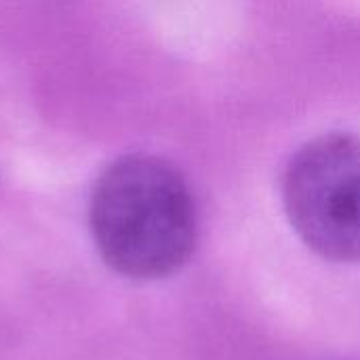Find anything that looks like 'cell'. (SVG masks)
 I'll return each mask as SVG.
<instances>
[{
  "instance_id": "obj_1",
  "label": "cell",
  "mask_w": 360,
  "mask_h": 360,
  "mask_svg": "<svg viewBox=\"0 0 360 360\" xmlns=\"http://www.w3.org/2000/svg\"><path fill=\"white\" fill-rule=\"evenodd\" d=\"M89 224L103 262L127 278L154 281L190 259L198 219L186 177L154 154H127L97 179Z\"/></svg>"
},
{
  "instance_id": "obj_2",
  "label": "cell",
  "mask_w": 360,
  "mask_h": 360,
  "mask_svg": "<svg viewBox=\"0 0 360 360\" xmlns=\"http://www.w3.org/2000/svg\"><path fill=\"white\" fill-rule=\"evenodd\" d=\"M283 202L316 255L360 264V137L325 133L304 143L285 169Z\"/></svg>"
}]
</instances>
